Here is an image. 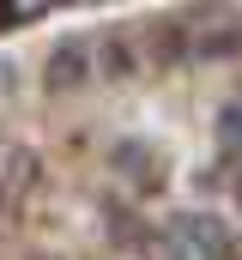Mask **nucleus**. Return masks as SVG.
<instances>
[{
    "mask_svg": "<svg viewBox=\"0 0 242 260\" xmlns=\"http://www.w3.org/2000/svg\"><path fill=\"white\" fill-rule=\"evenodd\" d=\"M91 79H97V49H91V37H60L55 49L43 55V91H49V97H79Z\"/></svg>",
    "mask_w": 242,
    "mask_h": 260,
    "instance_id": "f257e3e1",
    "label": "nucleus"
},
{
    "mask_svg": "<svg viewBox=\"0 0 242 260\" xmlns=\"http://www.w3.org/2000/svg\"><path fill=\"white\" fill-rule=\"evenodd\" d=\"M176 236L194 260H236V236L218 212H182L176 218Z\"/></svg>",
    "mask_w": 242,
    "mask_h": 260,
    "instance_id": "f03ea898",
    "label": "nucleus"
},
{
    "mask_svg": "<svg viewBox=\"0 0 242 260\" xmlns=\"http://www.w3.org/2000/svg\"><path fill=\"white\" fill-rule=\"evenodd\" d=\"M37 176H43L37 151H31V145H12L6 164H0V212H24L31 194H37Z\"/></svg>",
    "mask_w": 242,
    "mask_h": 260,
    "instance_id": "7ed1b4c3",
    "label": "nucleus"
},
{
    "mask_svg": "<svg viewBox=\"0 0 242 260\" xmlns=\"http://www.w3.org/2000/svg\"><path fill=\"white\" fill-rule=\"evenodd\" d=\"M109 164H115L127 182H139V188H145V182H152V176L164 170V157H158V151H152L145 139H115V145H109Z\"/></svg>",
    "mask_w": 242,
    "mask_h": 260,
    "instance_id": "20e7f679",
    "label": "nucleus"
},
{
    "mask_svg": "<svg viewBox=\"0 0 242 260\" xmlns=\"http://www.w3.org/2000/svg\"><path fill=\"white\" fill-rule=\"evenodd\" d=\"M212 133H218V145L230 151V157H242V91L218 109V121H212Z\"/></svg>",
    "mask_w": 242,
    "mask_h": 260,
    "instance_id": "39448f33",
    "label": "nucleus"
},
{
    "mask_svg": "<svg viewBox=\"0 0 242 260\" xmlns=\"http://www.w3.org/2000/svg\"><path fill=\"white\" fill-rule=\"evenodd\" d=\"M55 0H0V18H12V24H24V18H43Z\"/></svg>",
    "mask_w": 242,
    "mask_h": 260,
    "instance_id": "423d86ee",
    "label": "nucleus"
},
{
    "mask_svg": "<svg viewBox=\"0 0 242 260\" xmlns=\"http://www.w3.org/2000/svg\"><path fill=\"white\" fill-rule=\"evenodd\" d=\"M236 206H242V176H236Z\"/></svg>",
    "mask_w": 242,
    "mask_h": 260,
    "instance_id": "0eeeda50",
    "label": "nucleus"
}]
</instances>
